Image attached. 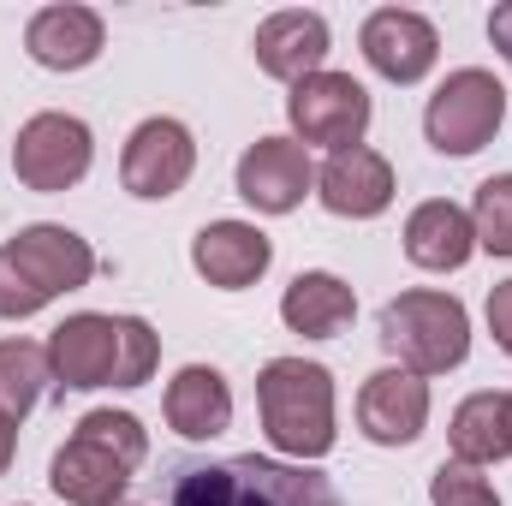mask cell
<instances>
[{
	"instance_id": "cell-28",
	"label": "cell",
	"mask_w": 512,
	"mask_h": 506,
	"mask_svg": "<svg viewBox=\"0 0 512 506\" xmlns=\"http://www.w3.org/2000/svg\"><path fill=\"white\" fill-rule=\"evenodd\" d=\"M501 411H507V459H512V393H501Z\"/></svg>"
},
{
	"instance_id": "cell-25",
	"label": "cell",
	"mask_w": 512,
	"mask_h": 506,
	"mask_svg": "<svg viewBox=\"0 0 512 506\" xmlns=\"http://www.w3.org/2000/svg\"><path fill=\"white\" fill-rule=\"evenodd\" d=\"M489 334H495V346L512 358V280L489 286Z\"/></svg>"
},
{
	"instance_id": "cell-22",
	"label": "cell",
	"mask_w": 512,
	"mask_h": 506,
	"mask_svg": "<svg viewBox=\"0 0 512 506\" xmlns=\"http://www.w3.org/2000/svg\"><path fill=\"white\" fill-rule=\"evenodd\" d=\"M48 346H36V340H0V411L6 417H24V411H36V399L48 393Z\"/></svg>"
},
{
	"instance_id": "cell-17",
	"label": "cell",
	"mask_w": 512,
	"mask_h": 506,
	"mask_svg": "<svg viewBox=\"0 0 512 506\" xmlns=\"http://www.w3.org/2000/svg\"><path fill=\"white\" fill-rule=\"evenodd\" d=\"M102 42H108V30H102V18H96L90 6H42V12L24 24V48H30V60L48 66V72H78V66H90V60L102 54Z\"/></svg>"
},
{
	"instance_id": "cell-4",
	"label": "cell",
	"mask_w": 512,
	"mask_h": 506,
	"mask_svg": "<svg viewBox=\"0 0 512 506\" xmlns=\"http://www.w3.org/2000/svg\"><path fill=\"white\" fill-rule=\"evenodd\" d=\"M96 251L72 233V227H24L18 239L0 245V316H36L42 304H54L60 292L90 286Z\"/></svg>"
},
{
	"instance_id": "cell-24",
	"label": "cell",
	"mask_w": 512,
	"mask_h": 506,
	"mask_svg": "<svg viewBox=\"0 0 512 506\" xmlns=\"http://www.w3.org/2000/svg\"><path fill=\"white\" fill-rule=\"evenodd\" d=\"M429 501L435 506H501V495H495V483H489L477 465L447 459V465L429 477Z\"/></svg>"
},
{
	"instance_id": "cell-5",
	"label": "cell",
	"mask_w": 512,
	"mask_h": 506,
	"mask_svg": "<svg viewBox=\"0 0 512 506\" xmlns=\"http://www.w3.org/2000/svg\"><path fill=\"white\" fill-rule=\"evenodd\" d=\"M256 411L280 453L322 459L334 447V376L304 358H274L256 376Z\"/></svg>"
},
{
	"instance_id": "cell-1",
	"label": "cell",
	"mask_w": 512,
	"mask_h": 506,
	"mask_svg": "<svg viewBox=\"0 0 512 506\" xmlns=\"http://www.w3.org/2000/svg\"><path fill=\"white\" fill-rule=\"evenodd\" d=\"M161 506H340V489L310 465H280L262 453L167 459Z\"/></svg>"
},
{
	"instance_id": "cell-13",
	"label": "cell",
	"mask_w": 512,
	"mask_h": 506,
	"mask_svg": "<svg viewBox=\"0 0 512 506\" xmlns=\"http://www.w3.org/2000/svg\"><path fill=\"white\" fill-rule=\"evenodd\" d=\"M358 423L376 447H411L429 423V381L411 370H376L358 393Z\"/></svg>"
},
{
	"instance_id": "cell-21",
	"label": "cell",
	"mask_w": 512,
	"mask_h": 506,
	"mask_svg": "<svg viewBox=\"0 0 512 506\" xmlns=\"http://www.w3.org/2000/svg\"><path fill=\"white\" fill-rule=\"evenodd\" d=\"M453 459L459 465H495L507 459V411H501V393H471L459 411H453Z\"/></svg>"
},
{
	"instance_id": "cell-9",
	"label": "cell",
	"mask_w": 512,
	"mask_h": 506,
	"mask_svg": "<svg viewBox=\"0 0 512 506\" xmlns=\"http://www.w3.org/2000/svg\"><path fill=\"white\" fill-rule=\"evenodd\" d=\"M90 126L72 120V114H36L24 120L18 143H12V173L30 185V191H72L84 173H90Z\"/></svg>"
},
{
	"instance_id": "cell-3",
	"label": "cell",
	"mask_w": 512,
	"mask_h": 506,
	"mask_svg": "<svg viewBox=\"0 0 512 506\" xmlns=\"http://www.w3.org/2000/svg\"><path fill=\"white\" fill-rule=\"evenodd\" d=\"M149 453V435L131 411H90L72 441L54 453L48 465V483L66 506H114L126 495L131 471L143 465Z\"/></svg>"
},
{
	"instance_id": "cell-7",
	"label": "cell",
	"mask_w": 512,
	"mask_h": 506,
	"mask_svg": "<svg viewBox=\"0 0 512 506\" xmlns=\"http://www.w3.org/2000/svg\"><path fill=\"white\" fill-rule=\"evenodd\" d=\"M507 120V90L495 72L483 66H465L453 72L435 96H429V114H423V131L441 155H477Z\"/></svg>"
},
{
	"instance_id": "cell-18",
	"label": "cell",
	"mask_w": 512,
	"mask_h": 506,
	"mask_svg": "<svg viewBox=\"0 0 512 506\" xmlns=\"http://www.w3.org/2000/svg\"><path fill=\"white\" fill-rule=\"evenodd\" d=\"M471 251H477V233H471V215H465L459 203L435 197V203H417V209H411V221H405V256H411L417 268L453 274V268L471 262Z\"/></svg>"
},
{
	"instance_id": "cell-15",
	"label": "cell",
	"mask_w": 512,
	"mask_h": 506,
	"mask_svg": "<svg viewBox=\"0 0 512 506\" xmlns=\"http://www.w3.org/2000/svg\"><path fill=\"white\" fill-rule=\"evenodd\" d=\"M256 66L280 84H304L328 60V18L322 12H274L256 24Z\"/></svg>"
},
{
	"instance_id": "cell-23",
	"label": "cell",
	"mask_w": 512,
	"mask_h": 506,
	"mask_svg": "<svg viewBox=\"0 0 512 506\" xmlns=\"http://www.w3.org/2000/svg\"><path fill=\"white\" fill-rule=\"evenodd\" d=\"M471 233H477V251L512 256V173H495V179H483V185H477Z\"/></svg>"
},
{
	"instance_id": "cell-26",
	"label": "cell",
	"mask_w": 512,
	"mask_h": 506,
	"mask_svg": "<svg viewBox=\"0 0 512 506\" xmlns=\"http://www.w3.org/2000/svg\"><path fill=\"white\" fill-rule=\"evenodd\" d=\"M489 36H495V48H501V54L512 60V0H507V6H495V12H489Z\"/></svg>"
},
{
	"instance_id": "cell-27",
	"label": "cell",
	"mask_w": 512,
	"mask_h": 506,
	"mask_svg": "<svg viewBox=\"0 0 512 506\" xmlns=\"http://www.w3.org/2000/svg\"><path fill=\"white\" fill-rule=\"evenodd\" d=\"M12 447H18V417L0 411V477H6V465H12Z\"/></svg>"
},
{
	"instance_id": "cell-12",
	"label": "cell",
	"mask_w": 512,
	"mask_h": 506,
	"mask_svg": "<svg viewBox=\"0 0 512 506\" xmlns=\"http://www.w3.org/2000/svg\"><path fill=\"white\" fill-rule=\"evenodd\" d=\"M364 60L393 78V84H417V78H429V66H435V54H441V36H435V24L423 18V12H405V6H382V12H370L364 18Z\"/></svg>"
},
{
	"instance_id": "cell-10",
	"label": "cell",
	"mask_w": 512,
	"mask_h": 506,
	"mask_svg": "<svg viewBox=\"0 0 512 506\" xmlns=\"http://www.w3.org/2000/svg\"><path fill=\"white\" fill-rule=\"evenodd\" d=\"M191 167H197V143H191V131L179 120H143L126 137V155H120V179L143 203L173 197L191 179Z\"/></svg>"
},
{
	"instance_id": "cell-29",
	"label": "cell",
	"mask_w": 512,
	"mask_h": 506,
	"mask_svg": "<svg viewBox=\"0 0 512 506\" xmlns=\"http://www.w3.org/2000/svg\"><path fill=\"white\" fill-rule=\"evenodd\" d=\"M114 506H161V501H137V495H120Z\"/></svg>"
},
{
	"instance_id": "cell-6",
	"label": "cell",
	"mask_w": 512,
	"mask_h": 506,
	"mask_svg": "<svg viewBox=\"0 0 512 506\" xmlns=\"http://www.w3.org/2000/svg\"><path fill=\"white\" fill-rule=\"evenodd\" d=\"M382 346L411 376H447L471 352V316L453 292H399L382 310Z\"/></svg>"
},
{
	"instance_id": "cell-11",
	"label": "cell",
	"mask_w": 512,
	"mask_h": 506,
	"mask_svg": "<svg viewBox=\"0 0 512 506\" xmlns=\"http://www.w3.org/2000/svg\"><path fill=\"white\" fill-rule=\"evenodd\" d=\"M310 185H316L310 149L292 137H256L239 161V197L262 215H292Z\"/></svg>"
},
{
	"instance_id": "cell-8",
	"label": "cell",
	"mask_w": 512,
	"mask_h": 506,
	"mask_svg": "<svg viewBox=\"0 0 512 506\" xmlns=\"http://www.w3.org/2000/svg\"><path fill=\"white\" fill-rule=\"evenodd\" d=\"M286 120L298 131V143L352 149V143H364V131H370V90H364L352 72H316V78L292 84Z\"/></svg>"
},
{
	"instance_id": "cell-20",
	"label": "cell",
	"mask_w": 512,
	"mask_h": 506,
	"mask_svg": "<svg viewBox=\"0 0 512 506\" xmlns=\"http://www.w3.org/2000/svg\"><path fill=\"white\" fill-rule=\"evenodd\" d=\"M352 316H358L352 286H346L340 274H322V268L298 274V280L286 286V298H280V322H286L292 334H304V340H334V334L352 328Z\"/></svg>"
},
{
	"instance_id": "cell-19",
	"label": "cell",
	"mask_w": 512,
	"mask_h": 506,
	"mask_svg": "<svg viewBox=\"0 0 512 506\" xmlns=\"http://www.w3.org/2000/svg\"><path fill=\"white\" fill-rule=\"evenodd\" d=\"M167 423L185 441L227 435V423H233V387H227V376L209 370V364H185L179 376L167 381Z\"/></svg>"
},
{
	"instance_id": "cell-14",
	"label": "cell",
	"mask_w": 512,
	"mask_h": 506,
	"mask_svg": "<svg viewBox=\"0 0 512 506\" xmlns=\"http://www.w3.org/2000/svg\"><path fill=\"white\" fill-rule=\"evenodd\" d=\"M316 191H322V209L328 215H346V221H370L393 203V167L387 155L352 143V149H334L328 167L316 173Z\"/></svg>"
},
{
	"instance_id": "cell-16",
	"label": "cell",
	"mask_w": 512,
	"mask_h": 506,
	"mask_svg": "<svg viewBox=\"0 0 512 506\" xmlns=\"http://www.w3.org/2000/svg\"><path fill=\"white\" fill-rule=\"evenodd\" d=\"M191 262H197V274H203L209 286L245 292V286H256V280L268 274L274 245H268V233H256L251 221H215V227H203V233L191 239Z\"/></svg>"
},
{
	"instance_id": "cell-2",
	"label": "cell",
	"mask_w": 512,
	"mask_h": 506,
	"mask_svg": "<svg viewBox=\"0 0 512 506\" xmlns=\"http://www.w3.org/2000/svg\"><path fill=\"white\" fill-rule=\"evenodd\" d=\"M155 328L137 322V316H66L54 334H48V370L54 387L66 393H90V387H143L155 376Z\"/></svg>"
}]
</instances>
